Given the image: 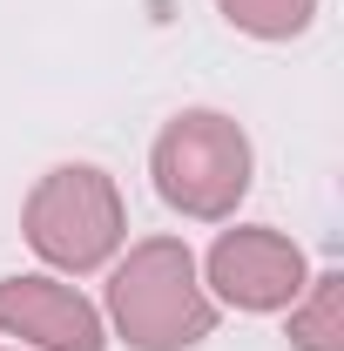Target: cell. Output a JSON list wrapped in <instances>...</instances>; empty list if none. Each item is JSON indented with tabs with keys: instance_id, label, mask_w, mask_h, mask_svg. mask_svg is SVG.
<instances>
[{
	"instance_id": "1",
	"label": "cell",
	"mask_w": 344,
	"mask_h": 351,
	"mask_svg": "<svg viewBox=\"0 0 344 351\" xmlns=\"http://www.w3.org/2000/svg\"><path fill=\"white\" fill-rule=\"evenodd\" d=\"M108 317L135 351H189L216 331V304L196 284V257L182 237H149L108 277Z\"/></svg>"
},
{
	"instance_id": "2",
	"label": "cell",
	"mask_w": 344,
	"mask_h": 351,
	"mask_svg": "<svg viewBox=\"0 0 344 351\" xmlns=\"http://www.w3.org/2000/svg\"><path fill=\"white\" fill-rule=\"evenodd\" d=\"M27 243H34V257L54 263V270H95V263H108L122 250V237H129V210H122V189H115V176L95 169V162H61V169H47L34 182V196H27Z\"/></svg>"
},
{
	"instance_id": "3",
	"label": "cell",
	"mask_w": 344,
	"mask_h": 351,
	"mask_svg": "<svg viewBox=\"0 0 344 351\" xmlns=\"http://www.w3.org/2000/svg\"><path fill=\"white\" fill-rule=\"evenodd\" d=\"M156 189L162 203L196 223H223L250 196V135L216 108H182L169 129L156 135Z\"/></svg>"
},
{
	"instance_id": "4",
	"label": "cell",
	"mask_w": 344,
	"mask_h": 351,
	"mask_svg": "<svg viewBox=\"0 0 344 351\" xmlns=\"http://www.w3.org/2000/svg\"><path fill=\"white\" fill-rule=\"evenodd\" d=\"M210 284L223 304L236 311H291L304 298V284H310V270H304V250L284 237V230H223L210 250Z\"/></svg>"
},
{
	"instance_id": "5",
	"label": "cell",
	"mask_w": 344,
	"mask_h": 351,
	"mask_svg": "<svg viewBox=\"0 0 344 351\" xmlns=\"http://www.w3.org/2000/svg\"><path fill=\"white\" fill-rule=\"evenodd\" d=\"M0 331L41 351H101V311L54 277H7L0 284Z\"/></svg>"
},
{
	"instance_id": "6",
	"label": "cell",
	"mask_w": 344,
	"mask_h": 351,
	"mask_svg": "<svg viewBox=\"0 0 344 351\" xmlns=\"http://www.w3.org/2000/svg\"><path fill=\"white\" fill-rule=\"evenodd\" d=\"M291 345L297 351H344V270H324L291 304Z\"/></svg>"
},
{
	"instance_id": "7",
	"label": "cell",
	"mask_w": 344,
	"mask_h": 351,
	"mask_svg": "<svg viewBox=\"0 0 344 351\" xmlns=\"http://www.w3.org/2000/svg\"><path fill=\"white\" fill-rule=\"evenodd\" d=\"M230 27L257 34V41H291L317 21V0H216Z\"/></svg>"
}]
</instances>
